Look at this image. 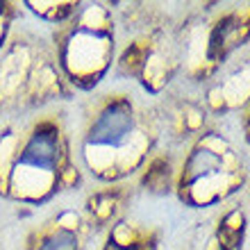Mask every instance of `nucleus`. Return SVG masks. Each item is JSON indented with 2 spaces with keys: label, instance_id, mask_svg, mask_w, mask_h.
I'll list each match as a JSON object with an SVG mask.
<instances>
[{
  "label": "nucleus",
  "instance_id": "obj_1",
  "mask_svg": "<svg viewBox=\"0 0 250 250\" xmlns=\"http://www.w3.org/2000/svg\"><path fill=\"white\" fill-rule=\"evenodd\" d=\"M71 141L55 116L0 132V196L23 205H43L80 185Z\"/></svg>",
  "mask_w": 250,
  "mask_h": 250
},
{
  "label": "nucleus",
  "instance_id": "obj_2",
  "mask_svg": "<svg viewBox=\"0 0 250 250\" xmlns=\"http://www.w3.org/2000/svg\"><path fill=\"white\" fill-rule=\"evenodd\" d=\"M152 148V132L134 100L125 93L105 96L82 132L80 157L93 178L103 182L119 180L139 171Z\"/></svg>",
  "mask_w": 250,
  "mask_h": 250
},
{
  "label": "nucleus",
  "instance_id": "obj_3",
  "mask_svg": "<svg viewBox=\"0 0 250 250\" xmlns=\"http://www.w3.org/2000/svg\"><path fill=\"white\" fill-rule=\"evenodd\" d=\"M53 53L66 84L91 91L105 80L114 62V21L100 2H78L68 21L57 25Z\"/></svg>",
  "mask_w": 250,
  "mask_h": 250
},
{
  "label": "nucleus",
  "instance_id": "obj_4",
  "mask_svg": "<svg viewBox=\"0 0 250 250\" xmlns=\"http://www.w3.org/2000/svg\"><path fill=\"white\" fill-rule=\"evenodd\" d=\"M71 96L55 53L41 39L12 37L0 53V109L25 112Z\"/></svg>",
  "mask_w": 250,
  "mask_h": 250
},
{
  "label": "nucleus",
  "instance_id": "obj_5",
  "mask_svg": "<svg viewBox=\"0 0 250 250\" xmlns=\"http://www.w3.org/2000/svg\"><path fill=\"white\" fill-rule=\"evenodd\" d=\"M244 182V168L228 141L221 134H205L182 166L178 189L180 198L191 207H209L234 191Z\"/></svg>",
  "mask_w": 250,
  "mask_h": 250
},
{
  "label": "nucleus",
  "instance_id": "obj_6",
  "mask_svg": "<svg viewBox=\"0 0 250 250\" xmlns=\"http://www.w3.org/2000/svg\"><path fill=\"white\" fill-rule=\"evenodd\" d=\"M89 223L78 211L64 209L27 237L23 250H84Z\"/></svg>",
  "mask_w": 250,
  "mask_h": 250
},
{
  "label": "nucleus",
  "instance_id": "obj_7",
  "mask_svg": "<svg viewBox=\"0 0 250 250\" xmlns=\"http://www.w3.org/2000/svg\"><path fill=\"white\" fill-rule=\"evenodd\" d=\"M155 237L150 232L139 230L137 225L116 223L107 234V241L100 250H155Z\"/></svg>",
  "mask_w": 250,
  "mask_h": 250
},
{
  "label": "nucleus",
  "instance_id": "obj_8",
  "mask_svg": "<svg viewBox=\"0 0 250 250\" xmlns=\"http://www.w3.org/2000/svg\"><path fill=\"white\" fill-rule=\"evenodd\" d=\"M121 203H123V196H121L119 189L114 187H107V189L93 193L89 200H86V214H89V225H96V228H105L116 218V214L121 211Z\"/></svg>",
  "mask_w": 250,
  "mask_h": 250
},
{
  "label": "nucleus",
  "instance_id": "obj_9",
  "mask_svg": "<svg viewBox=\"0 0 250 250\" xmlns=\"http://www.w3.org/2000/svg\"><path fill=\"white\" fill-rule=\"evenodd\" d=\"M25 7L30 12H34L39 19L53 23V25H62L64 21H68L73 16V12L78 9V2H55V0H48V2H34V0H27Z\"/></svg>",
  "mask_w": 250,
  "mask_h": 250
},
{
  "label": "nucleus",
  "instance_id": "obj_10",
  "mask_svg": "<svg viewBox=\"0 0 250 250\" xmlns=\"http://www.w3.org/2000/svg\"><path fill=\"white\" fill-rule=\"evenodd\" d=\"M168 171H171V164L164 157L152 159L150 164H148V168H146L141 182L150 191H166L168 189V175H171Z\"/></svg>",
  "mask_w": 250,
  "mask_h": 250
},
{
  "label": "nucleus",
  "instance_id": "obj_11",
  "mask_svg": "<svg viewBox=\"0 0 250 250\" xmlns=\"http://www.w3.org/2000/svg\"><path fill=\"white\" fill-rule=\"evenodd\" d=\"M19 16V5L9 0H0V53L5 50L9 34H12V23Z\"/></svg>",
  "mask_w": 250,
  "mask_h": 250
},
{
  "label": "nucleus",
  "instance_id": "obj_12",
  "mask_svg": "<svg viewBox=\"0 0 250 250\" xmlns=\"http://www.w3.org/2000/svg\"><path fill=\"white\" fill-rule=\"evenodd\" d=\"M246 132H248V141H250V114H248V119H246Z\"/></svg>",
  "mask_w": 250,
  "mask_h": 250
}]
</instances>
